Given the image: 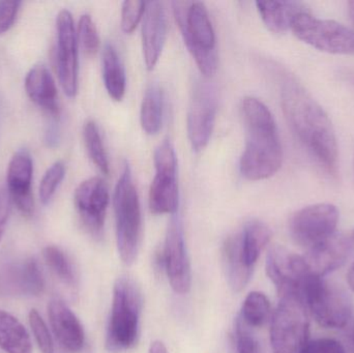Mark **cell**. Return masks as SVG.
<instances>
[{
	"label": "cell",
	"mask_w": 354,
	"mask_h": 353,
	"mask_svg": "<svg viewBox=\"0 0 354 353\" xmlns=\"http://www.w3.org/2000/svg\"><path fill=\"white\" fill-rule=\"evenodd\" d=\"M281 104L297 140L324 171L335 175L338 170V143L324 108L291 76L283 79Z\"/></svg>",
	"instance_id": "1"
},
{
	"label": "cell",
	"mask_w": 354,
	"mask_h": 353,
	"mask_svg": "<svg viewBox=\"0 0 354 353\" xmlns=\"http://www.w3.org/2000/svg\"><path fill=\"white\" fill-rule=\"evenodd\" d=\"M245 146L241 158V173L249 180H262L276 174L282 165L283 151L274 116L256 97L241 103Z\"/></svg>",
	"instance_id": "2"
},
{
	"label": "cell",
	"mask_w": 354,
	"mask_h": 353,
	"mask_svg": "<svg viewBox=\"0 0 354 353\" xmlns=\"http://www.w3.org/2000/svg\"><path fill=\"white\" fill-rule=\"evenodd\" d=\"M143 296L134 280L120 277L113 286L111 313L106 332V350L122 353L135 347L140 334Z\"/></svg>",
	"instance_id": "3"
},
{
	"label": "cell",
	"mask_w": 354,
	"mask_h": 353,
	"mask_svg": "<svg viewBox=\"0 0 354 353\" xmlns=\"http://www.w3.org/2000/svg\"><path fill=\"white\" fill-rule=\"evenodd\" d=\"M174 15L183 41L201 74L214 76L218 68L216 35L203 2H174Z\"/></svg>",
	"instance_id": "4"
},
{
	"label": "cell",
	"mask_w": 354,
	"mask_h": 353,
	"mask_svg": "<svg viewBox=\"0 0 354 353\" xmlns=\"http://www.w3.org/2000/svg\"><path fill=\"white\" fill-rule=\"evenodd\" d=\"M118 254L126 265H132L138 256L142 238V215L138 193L130 167L124 165L116 184L113 197Z\"/></svg>",
	"instance_id": "5"
},
{
	"label": "cell",
	"mask_w": 354,
	"mask_h": 353,
	"mask_svg": "<svg viewBox=\"0 0 354 353\" xmlns=\"http://www.w3.org/2000/svg\"><path fill=\"white\" fill-rule=\"evenodd\" d=\"M270 321V344L274 353H301L309 342V311L297 294L280 296Z\"/></svg>",
	"instance_id": "6"
},
{
	"label": "cell",
	"mask_w": 354,
	"mask_h": 353,
	"mask_svg": "<svg viewBox=\"0 0 354 353\" xmlns=\"http://www.w3.org/2000/svg\"><path fill=\"white\" fill-rule=\"evenodd\" d=\"M303 300L316 323L324 329H342L353 319V303L347 292L324 278H310Z\"/></svg>",
	"instance_id": "7"
},
{
	"label": "cell",
	"mask_w": 354,
	"mask_h": 353,
	"mask_svg": "<svg viewBox=\"0 0 354 353\" xmlns=\"http://www.w3.org/2000/svg\"><path fill=\"white\" fill-rule=\"evenodd\" d=\"M297 39L320 51L354 54V30L334 20L316 18L311 12L299 14L291 25Z\"/></svg>",
	"instance_id": "8"
},
{
	"label": "cell",
	"mask_w": 354,
	"mask_h": 353,
	"mask_svg": "<svg viewBox=\"0 0 354 353\" xmlns=\"http://www.w3.org/2000/svg\"><path fill=\"white\" fill-rule=\"evenodd\" d=\"M156 175L149 190V209L155 215H176L179 205L177 159L171 141L164 140L155 151Z\"/></svg>",
	"instance_id": "9"
},
{
	"label": "cell",
	"mask_w": 354,
	"mask_h": 353,
	"mask_svg": "<svg viewBox=\"0 0 354 353\" xmlns=\"http://www.w3.org/2000/svg\"><path fill=\"white\" fill-rule=\"evenodd\" d=\"M338 222V209L319 203L297 211L289 223V232L295 244L308 250L334 236Z\"/></svg>",
	"instance_id": "10"
},
{
	"label": "cell",
	"mask_w": 354,
	"mask_h": 353,
	"mask_svg": "<svg viewBox=\"0 0 354 353\" xmlns=\"http://www.w3.org/2000/svg\"><path fill=\"white\" fill-rule=\"evenodd\" d=\"M218 111L216 90L205 80L196 81L187 112V135L195 151L207 146Z\"/></svg>",
	"instance_id": "11"
},
{
	"label": "cell",
	"mask_w": 354,
	"mask_h": 353,
	"mask_svg": "<svg viewBox=\"0 0 354 353\" xmlns=\"http://www.w3.org/2000/svg\"><path fill=\"white\" fill-rule=\"evenodd\" d=\"M266 274L276 286L279 296L297 294L303 298L304 288L312 277L303 256L290 252L282 246H274L268 251Z\"/></svg>",
	"instance_id": "12"
},
{
	"label": "cell",
	"mask_w": 354,
	"mask_h": 353,
	"mask_svg": "<svg viewBox=\"0 0 354 353\" xmlns=\"http://www.w3.org/2000/svg\"><path fill=\"white\" fill-rule=\"evenodd\" d=\"M165 273L172 290L177 294H189L192 287V269L185 246L183 221L178 213L172 216L163 249Z\"/></svg>",
	"instance_id": "13"
},
{
	"label": "cell",
	"mask_w": 354,
	"mask_h": 353,
	"mask_svg": "<svg viewBox=\"0 0 354 353\" xmlns=\"http://www.w3.org/2000/svg\"><path fill=\"white\" fill-rule=\"evenodd\" d=\"M56 27L58 78L64 93L73 97L78 89V39L72 14L68 10H62L58 14Z\"/></svg>",
	"instance_id": "14"
},
{
	"label": "cell",
	"mask_w": 354,
	"mask_h": 353,
	"mask_svg": "<svg viewBox=\"0 0 354 353\" xmlns=\"http://www.w3.org/2000/svg\"><path fill=\"white\" fill-rule=\"evenodd\" d=\"M74 200L85 229L93 238H101L109 204V192L104 180L93 178L83 182L75 192Z\"/></svg>",
	"instance_id": "15"
},
{
	"label": "cell",
	"mask_w": 354,
	"mask_h": 353,
	"mask_svg": "<svg viewBox=\"0 0 354 353\" xmlns=\"http://www.w3.org/2000/svg\"><path fill=\"white\" fill-rule=\"evenodd\" d=\"M353 251L349 236L336 232L324 242L308 249L303 257L310 273L316 277L324 278L342 267Z\"/></svg>",
	"instance_id": "16"
},
{
	"label": "cell",
	"mask_w": 354,
	"mask_h": 353,
	"mask_svg": "<svg viewBox=\"0 0 354 353\" xmlns=\"http://www.w3.org/2000/svg\"><path fill=\"white\" fill-rule=\"evenodd\" d=\"M2 292L12 296H37L43 294L45 280L35 258L10 263L0 273Z\"/></svg>",
	"instance_id": "17"
},
{
	"label": "cell",
	"mask_w": 354,
	"mask_h": 353,
	"mask_svg": "<svg viewBox=\"0 0 354 353\" xmlns=\"http://www.w3.org/2000/svg\"><path fill=\"white\" fill-rule=\"evenodd\" d=\"M32 173V160L28 151L25 149L17 151L8 165V189L10 198L26 217L32 215L35 207L31 193Z\"/></svg>",
	"instance_id": "18"
},
{
	"label": "cell",
	"mask_w": 354,
	"mask_h": 353,
	"mask_svg": "<svg viewBox=\"0 0 354 353\" xmlns=\"http://www.w3.org/2000/svg\"><path fill=\"white\" fill-rule=\"evenodd\" d=\"M167 37V18L160 1L147 2L142 25V49L147 70L159 61Z\"/></svg>",
	"instance_id": "19"
},
{
	"label": "cell",
	"mask_w": 354,
	"mask_h": 353,
	"mask_svg": "<svg viewBox=\"0 0 354 353\" xmlns=\"http://www.w3.org/2000/svg\"><path fill=\"white\" fill-rule=\"evenodd\" d=\"M48 316L58 342L70 352H81L85 345L84 329L68 305L60 298H53L48 306Z\"/></svg>",
	"instance_id": "20"
},
{
	"label": "cell",
	"mask_w": 354,
	"mask_h": 353,
	"mask_svg": "<svg viewBox=\"0 0 354 353\" xmlns=\"http://www.w3.org/2000/svg\"><path fill=\"white\" fill-rule=\"evenodd\" d=\"M222 265L229 287L234 292L245 289L254 269L245 263L241 254V233L229 236L223 244Z\"/></svg>",
	"instance_id": "21"
},
{
	"label": "cell",
	"mask_w": 354,
	"mask_h": 353,
	"mask_svg": "<svg viewBox=\"0 0 354 353\" xmlns=\"http://www.w3.org/2000/svg\"><path fill=\"white\" fill-rule=\"evenodd\" d=\"M25 89L29 99L45 109L52 117L59 115L57 89L48 68L43 64L33 66L25 79Z\"/></svg>",
	"instance_id": "22"
},
{
	"label": "cell",
	"mask_w": 354,
	"mask_h": 353,
	"mask_svg": "<svg viewBox=\"0 0 354 353\" xmlns=\"http://www.w3.org/2000/svg\"><path fill=\"white\" fill-rule=\"evenodd\" d=\"M256 6L264 24L274 33L286 32L299 14L310 12L305 3L299 1H257Z\"/></svg>",
	"instance_id": "23"
},
{
	"label": "cell",
	"mask_w": 354,
	"mask_h": 353,
	"mask_svg": "<svg viewBox=\"0 0 354 353\" xmlns=\"http://www.w3.org/2000/svg\"><path fill=\"white\" fill-rule=\"evenodd\" d=\"M103 78L106 89L114 101H122L126 93V72L118 51L112 44H106L102 55Z\"/></svg>",
	"instance_id": "24"
},
{
	"label": "cell",
	"mask_w": 354,
	"mask_h": 353,
	"mask_svg": "<svg viewBox=\"0 0 354 353\" xmlns=\"http://www.w3.org/2000/svg\"><path fill=\"white\" fill-rule=\"evenodd\" d=\"M0 348L6 353H32L24 325L10 313L0 310Z\"/></svg>",
	"instance_id": "25"
},
{
	"label": "cell",
	"mask_w": 354,
	"mask_h": 353,
	"mask_svg": "<svg viewBox=\"0 0 354 353\" xmlns=\"http://www.w3.org/2000/svg\"><path fill=\"white\" fill-rule=\"evenodd\" d=\"M272 236V230L263 222L251 220L245 223L241 233V254L250 267H255Z\"/></svg>",
	"instance_id": "26"
},
{
	"label": "cell",
	"mask_w": 354,
	"mask_h": 353,
	"mask_svg": "<svg viewBox=\"0 0 354 353\" xmlns=\"http://www.w3.org/2000/svg\"><path fill=\"white\" fill-rule=\"evenodd\" d=\"M164 93L159 85L151 84L145 91L141 105L140 120L143 131L149 135L159 133L163 122Z\"/></svg>",
	"instance_id": "27"
},
{
	"label": "cell",
	"mask_w": 354,
	"mask_h": 353,
	"mask_svg": "<svg viewBox=\"0 0 354 353\" xmlns=\"http://www.w3.org/2000/svg\"><path fill=\"white\" fill-rule=\"evenodd\" d=\"M270 315L272 309L268 296L260 292H252L245 296L239 317L248 327L254 329L263 327L270 321Z\"/></svg>",
	"instance_id": "28"
},
{
	"label": "cell",
	"mask_w": 354,
	"mask_h": 353,
	"mask_svg": "<svg viewBox=\"0 0 354 353\" xmlns=\"http://www.w3.org/2000/svg\"><path fill=\"white\" fill-rule=\"evenodd\" d=\"M44 259L49 269L68 287H76L77 273L68 255L57 247L48 246L43 251Z\"/></svg>",
	"instance_id": "29"
},
{
	"label": "cell",
	"mask_w": 354,
	"mask_h": 353,
	"mask_svg": "<svg viewBox=\"0 0 354 353\" xmlns=\"http://www.w3.org/2000/svg\"><path fill=\"white\" fill-rule=\"evenodd\" d=\"M83 135H84L85 145L91 161L99 168L102 173L107 175L109 173V162H108L107 153H106L101 133L97 124L91 120L87 122L84 126Z\"/></svg>",
	"instance_id": "30"
},
{
	"label": "cell",
	"mask_w": 354,
	"mask_h": 353,
	"mask_svg": "<svg viewBox=\"0 0 354 353\" xmlns=\"http://www.w3.org/2000/svg\"><path fill=\"white\" fill-rule=\"evenodd\" d=\"M66 175V166L62 162L53 164L44 175L39 186V199L44 204H48L55 194L59 184Z\"/></svg>",
	"instance_id": "31"
},
{
	"label": "cell",
	"mask_w": 354,
	"mask_h": 353,
	"mask_svg": "<svg viewBox=\"0 0 354 353\" xmlns=\"http://www.w3.org/2000/svg\"><path fill=\"white\" fill-rule=\"evenodd\" d=\"M78 37L87 55L97 53L100 48L99 33L89 15H83L79 20Z\"/></svg>",
	"instance_id": "32"
},
{
	"label": "cell",
	"mask_w": 354,
	"mask_h": 353,
	"mask_svg": "<svg viewBox=\"0 0 354 353\" xmlns=\"http://www.w3.org/2000/svg\"><path fill=\"white\" fill-rule=\"evenodd\" d=\"M28 318L29 325H30L31 330H32L33 337H35L41 352L43 353H55V347H54L51 334H50L49 329H48L47 325L41 318L39 313L33 309L29 312Z\"/></svg>",
	"instance_id": "33"
},
{
	"label": "cell",
	"mask_w": 354,
	"mask_h": 353,
	"mask_svg": "<svg viewBox=\"0 0 354 353\" xmlns=\"http://www.w3.org/2000/svg\"><path fill=\"white\" fill-rule=\"evenodd\" d=\"M147 8V2L127 0L122 3V29L124 32L132 33L138 26Z\"/></svg>",
	"instance_id": "34"
},
{
	"label": "cell",
	"mask_w": 354,
	"mask_h": 353,
	"mask_svg": "<svg viewBox=\"0 0 354 353\" xmlns=\"http://www.w3.org/2000/svg\"><path fill=\"white\" fill-rule=\"evenodd\" d=\"M235 340L237 353H261L251 327H248L239 317L235 323Z\"/></svg>",
	"instance_id": "35"
},
{
	"label": "cell",
	"mask_w": 354,
	"mask_h": 353,
	"mask_svg": "<svg viewBox=\"0 0 354 353\" xmlns=\"http://www.w3.org/2000/svg\"><path fill=\"white\" fill-rule=\"evenodd\" d=\"M301 353H346V350L337 340L324 338L308 342Z\"/></svg>",
	"instance_id": "36"
},
{
	"label": "cell",
	"mask_w": 354,
	"mask_h": 353,
	"mask_svg": "<svg viewBox=\"0 0 354 353\" xmlns=\"http://www.w3.org/2000/svg\"><path fill=\"white\" fill-rule=\"evenodd\" d=\"M21 2L0 1V35L10 30L14 25Z\"/></svg>",
	"instance_id": "37"
},
{
	"label": "cell",
	"mask_w": 354,
	"mask_h": 353,
	"mask_svg": "<svg viewBox=\"0 0 354 353\" xmlns=\"http://www.w3.org/2000/svg\"><path fill=\"white\" fill-rule=\"evenodd\" d=\"M10 196L6 194V190L0 187V240L3 236L10 215Z\"/></svg>",
	"instance_id": "38"
},
{
	"label": "cell",
	"mask_w": 354,
	"mask_h": 353,
	"mask_svg": "<svg viewBox=\"0 0 354 353\" xmlns=\"http://www.w3.org/2000/svg\"><path fill=\"white\" fill-rule=\"evenodd\" d=\"M59 126H58L57 122L53 120V122H50L47 131H46V142H47L48 146L56 147L58 143H59Z\"/></svg>",
	"instance_id": "39"
},
{
	"label": "cell",
	"mask_w": 354,
	"mask_h": 353,
	"mask_svg": "<svg viewBox=\"0 0 354 353\" xmlns=\"http://www.w3.org/2000/svg\"><path fill=\"white\" fill-rule=\"evenodd\" d=\"M346 353H354V318L347 325L346 332Z\"/></svg>",
	"instance_id": "40"
},
{
	"label": "cell",
	"mask_w": 354,
	"mask_h": 353,
	"mask_svg": "<svg viewBox=\"0 0 354 353\" xmlns=\"http://www.w3.org/2000/svg\"><path fill=\"white\" fill-rule=\"evenodd\" d=\"M149 353H168V350L163 342L156 340L149 346Z\"/></svg>",
	"instance_id": "41"
},
{
	"label": "cell",
	"mask_w": 354,
	"mask_h": 353,
	"mask_svg": "<svg viewBox=\"0 0 354 353\" xmlns=\"http://www.w3.org/2000/svg\"><path fill=\"white\" fill-rule=\"evenodd\" d=\"M347 282H348L349 287L354 292V263L349 269L348 274H347Z\"/></svg>",
	"instance_id": "42"
},
{
	"label": "cell",
	"mask_w": 354,
	"mask_h": 353,
	"mask_svg": "<svg viewBox=\"0 0 354 353\" xmlns=\"http://www.w3.org/2000/svg\"><path fill=\"white\" fill-rule=\"evenodd\" d=\"M348 6H349V16H351V22H353V30H354V1H349Z\"/></svg>",
	"instance_id": "43"
},
{
	"label": "cell",
	"mask_w": 354,
	"mask_h": 353,
	"mask_svg": "<svg viewBox=\"0 0 354 353\" xmlns=\"http://www.w3.org/2000/svg\"><path fill=\"white\" fill-rule=\"evenodd\" d=\"M2 111H3V102H2V97L0 95V126H1Z\"/></svg>",
	"instance_id": "44"
},
{
	"label": "cell",
	"mask_w": 354,
	"mask_h": 353,
	"mask_svg": "<svg viewBox=\"0 0 354 353\" xmlns=\"http://www.w3.org/2000/svg\"><path fill=\"white\" fill-rule=\"evenodd\" d=\"M351 244H353V250H354V231H353V233L351 234Z\"/></svg>",
	"instance_id": "45"
}]
</instances>
